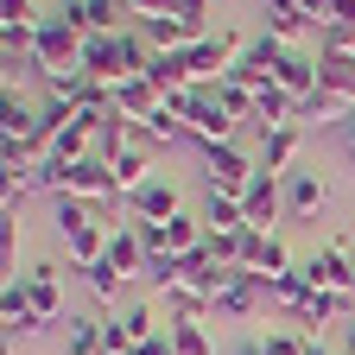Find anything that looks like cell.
<instances>
[{
  "instance_id": "4316f807",
  "label": "cell",
  "mask_w": 355,
  "mask_h": 355,
  "mask_svg": "<svg viewBox=\"0 0 355 355\" xmlns=\"http://www.w3.org/2000/svg\"><path fill=\"white\" fill-rule=\"evenodd\" d=\"M216 102L229 108L235 121H254V108H260V89H254V83H241V76H222V83H216Z\"/></svg>"
},
{
  "instance_id": "60d3db41",
  "label": "cell",
  "mask_w": 355,
  "mask_h": 355,
  "mask_svg": "<svg viewBox=\"0 0 355 355\" xmlns=\"http://www.w3.org/2000/svg\"><path fill=\"white\" fill-rule=\"evenodd\" d=\"M266 13H298V0H266Z\"/></svg>"
},
{
  "instance_id": "e0dca14e",
  "label": "cell",
  "mask_w": 355,
  "mask_h": 355,
  "mask_svg": "<svg viewBox=\"0 0 355 355\" xmlns=\"http://www.w3.org/2000/svg\"><path fill=\"white\" fill-rule=\"evenodd\" d=\"M298 159H304V127L298 121H286V127H273V133H260V171H298Z\"/></svg>"
},
{
  "instance_id": "8fae6325",
  "label": "cell",
  "mask_w": 355,
  "mask_h": 355,
  "mask_svg": "<svg viewBox=\"0 0 355 355\" xmlns=\"http://www.w3.org/2000/svg\"><path fill=\"white\" fill-rule=\"evenodd\" d=\"M324 203H330L324 171H311V165L286 171V216H292V222H318V209H324Z\"/></svg>"
},
{
  "instance_id": "b9f144b4",
  "label": "cell",
  "mask_w": 355,
  "mask_h": 355,
  "mask_svg": "<svg viewBox=\"0 0 355 355\" xmlns=\"http://www.w3.org/2000/svg\"><path fill=\"white\" fill-rule=\"evenodd\" d=\"M343 248H349V260H355V229H349V235H343Z\"/></svg>"
},
{
  "instance_id": "83f0119b",
  "label": "cell",
  "mask_w": 355,
  "mask_h": 355,
  "mask_svg": "<svg viewBox=\"0 0 355 355\" xmlns=\"http://www.w3.org/2000/svg\"><path fill=\"white\" fill-rule=\"evenodd\" d=\"M64 355H102V318H64Z\"/></svg>"
},
{
  "instance_id": "d6a6232c",
  "label": "cell",
  "mask_w": 355,
  "mask_h": 355,
  "mask_svg": "<svg viewBox=\"0 0 355 355\" xmlns=\"http://www.w3.org/2000/svg\"><path fill=\"white\" fill-rule=\"evenodd\" d=\"M83 279H89V298H96L102 311H114V298H121V286H127V279L114 273V266H108V260H102V266H89V273H83Z\"/></svg>"
},
{
  "instance_id": "5b68a950",
  "label": "cell",
  "mask_w": 355,
  "mask_h": 355,
  "mask_svg": "<svg viewBox=\"0 0 355 355\" xmlns=\"http://www.w3.org/2000/svg\"><path fill=\"white\" fill-rule=\"evenodd\" d=\"M83 64V32H70L58 13L51 19H38V44H32V70L38 76H64Z\"/></svg>"
},
{
  "instance_id": "7402d4cb",
  "label": "cell",
  "mask_w": 355,
  "mask_h": 355,
  "mask_svg": "<svg viewBox=\"0 0 355 355\" xmlns=\"http://www.w3.org/2000/svg\"><path fill=\"white\" fill-rule=\"evenodd\" d=\"M311 292H318V286H311V273H304V260L292 266V273H279V279H266V304H273V311H286V318H298Z\"/></svg>"
},
{
  "instance_id": "cb8c5ba5",
  "label": "cell",
  "mask_w": 355,
  "mask_h": 355,
  "mask_svg": "<svg viewBox=\"0 0 355 355\" xmlns=\"http://www.w3.org/2000/svg\"><path fill=\"white\" fill-rule=\"evenodd\" d=\"M197 216H203V229H209V235H248V209H241V197H222V191H209Z\"/></svg>"
},
{
  "instance_id": "1f68e13d",
  "label": "cell",
  "mask_w": 355,
  "mask_h": 355,
  "mask_svg": "<svg viewBox=\"0 0 355 355\" xmlns=\"http://www.w3.org/2000/svg\"><path fill=\"white\" fill-rule=\"evenodd\" d=\"M89 7V32H127L133 13H127V0H83Z\"/></svg>"
},
{
  "instance_id": "484cf974",
  "label": "cell",
  "mask_w": 355,
  "mask_h": 355,
  "mask_svg": "<svg viewBox=\"0 0 355 355\" xmlns=\"http://www.w3.org/2000/svg\"><path fill=\"white\" fill-rule=\"evenodd\" d=\"M108 266H114L121 279L146 273V241H140V229H133V222H121V229H114V241H108Z\"/></svg>"
},
{
  "instance_id": "74e56055",
  "label": "cell",
  "mask_w": 355,
  "mask_h": 355,
  "mask_svg": "<svg viewBox=\"0 0 355 355\" xmlns=\"http://www.w3.org/2000/svg\"><path fill=\"white\" fill-rule=\"evenodd\" d=\"M343 146H349V159H355V114L343 121Z\"/></svg>"
},
{
  "instance_id": "d4e9b609",
  "label": "cell",
  "mask_w": 355,
  "mask_h": 355,
  "mask_svg": "<svg viewBox=\"0 0 355 355\" xmlns=\"http://www.w3.org/2000/svg\"><path fill=\"white\" fill-rule=\"evenodd\" d=\"M146 83L159 89L165 102H178L184 89H197V83H191V64H184V51H159V58H153V70H146Z\"/></svg>"
},
{
  "instance_id": "d6986e66",
  "label": "cell",
  "mask_w": 355,
  "mask_h": 355,
  "mask_svg": "<svg viewBox=\"0 0 355 355\" xmlns=\"http://www.w3.org/2000/svg\"><path fill=\"white\" fill-rule=\"evenodd\" d=\"M153 146L140 140V133H133V140L114 153V184H121V197H133V191H140V184H153Z\"/></svg>"
},
{
  "instance_id": "30bf717a",
  "label": "cell",
  "mask_w": 355,
  "mask_h": 355,
  "mask_svg": "<svg viewBox=\"0 0 355 355\" xmlns=\"http://www.w3.org/2000/svg\"><path fill=\"white\" fill-rule=\"evenodd\" d=\"M304 273H311V286H318V292H343V298H355V260H349L343 241L318 248V254L304 260Z\"/></svg>"
},
{
  "instance_id": "ffe728a7",
  "label": "cell",
  "mask_w": 355,
  "mask_h": 355,
  "mask_svg": "<svg viewBox=\"0 0 355 355\" xmlns=\"http://www.w3.org/2000/svg\"><path fill=\"white\" fill-rule=\"evenodd\" d=\"M318 89L355 102V51H336V44H318Z\"/></svg>"
},
{
  "instance_id": "277c9868",
  "label": "cell",
  "mask_w": 355,
  "mask_h": 355,
  "mask_svg": "<svg viewBox=\"0 0 355 355\" xmlns=\"http://www.w3.org/2000/svg\"><path fill=\"white\" fill-rule=\"evenodd\" d=\"M241 51H248V38L235 32V26H216L209 38H197V44H184V64H191V83H222L235 64H241Z\"/></svg>"
},
{
  "instance_id": "52a82bcc",
  "label": "cell",
  "mask_w": 355,
  "mask_h": 355,
  "mask_svg": "<svg viewBox=\"0 0 355 355\" xmlns=\"http://www.w3.org/2000/svg\"><path fill=\"white\" fill-rule=\"evenodd\" d=\"M235 266H241V273H254V279H279V273H292L298 260L286 254V241H279L273 229H248V235H241V260H235Z\"/></svg>"
},
{
  "instance_id": "ab89813d",
  "label": "cell",
  "mask_w": 355,
  "mask_h": 355,
  "mask_svg": "<svg viewBox=\"0 0 355 355\" xmlns=\"http://www.w3.org/2000/svg\"><path fill=\"white\" fill-rule=\"evenodd\" d=\"M229 355H266V343H235Z\"/></svg>"
},
{
  "instance_id": "8992f818",
  "label": "cell",
  "mask_w": 355,
  "mask_h": 355,
  "mask_svg": "<svg viewBox=\"0 0 355 355\" xmlns=\"http://www.w3.org/2000/svg\"><path fill=\"white\" fill-rule=\"evenodd\" d=\"M254 171H260V159H248L235 140L203 146V184H209V191H222V197H241V191L254 184Z\"/></svg>"
},
{
  "instance_id": "7a4b0ae2",
  "label": "cell",
  "mask_w": 355,
  "mask_h": 355,
  "mask_svg": "<svg viewBox=\"0 0 355 355\" xmlns=\"http://www.w3.org/2000/svg\"><path fill=\"white\" fill-rule=\"evenodd\" d=\"M38 184L51 191V197H76V203H96V209H108V203H127L121 197V184H114V165L108 159H76V165H44L38 171Z\"/></svg>"
},
{
  "instance_id": "ba28073f",
  "label": "cell",
  "mask_w": 355,
  "mask_h": 355,
  "mask_svg": "<svg viewBox=\"0 0 355 355\" xmlns=\"http://www.w3.org/2000/svg\"><path fill=\"white\" fill-rule=\"evenodd\" d=\"M127 216L133 222H171V216H184V191H178V178H153V184H140L127 197Z\"/></svg>"
},
{
  "instance_id": "f546056e",
  "label": "cell",
  "mask_w": 355,
  "mask_h": 355,
  "mask_svg": "<svg viewBox=\"0 0 355 355\" xmlns=\"http://www.w3.org/2000/svg\"><path fill=\"white\" fill-rule=\"evenodd\" d=\"M38 19H0V58H32Z\"/></svg>"
},
{
  "instance_id": "6da1fadb",
  "label": "cell",
  "mask_w": 355,
  "mask_h": 355,
  "mask_svg": "<svg viewBox=\"0 0 355 355\" xmlns=\"http://www.w3.org/2000/svg\"><path fill=\"white\" fill-rule=\"evenodd\" d=\"M114 229H121V222H108V209L76 203V197H58V235H64V260L76 266V273H89V266L108 260Z\"/></svg>"
},
{
  "instance_id": "836d02e7",
  "label": "cell",
  "mask_w": 355,
  "mask_h": 355,
  "mask_svg": "<svg viewBox=\"0 0 355 355\" xmlns=\"http://www.w3.org/2000/svg\"><path fill=\"white\" fill-rule=\"evenodd\" d=\"M311 26H318V19H311L304 7H298V13H266V32H273V38H286V44H298Z\"/></svg>"
},
{
  "instance_id": "4dcf8cb0",
  "label": "cell",
  "mask_w": 355,
  "mask_h": 355,
  "mask_svg": "<svg viewBox=\"0 0 355 355\" xmlns=\"http://www.w3.org/2000/svg\"><path fill=\"white\" fill-rule=\"evenodd\" d=\"M165 330H171V349H178V355H216V343H209V330H203V324L165 318Z\"/></svg>"
},
{
  "instance_id": "44dd1931",
  "label": "cell",
  "mask_w": 355,
  "mask_h": 355,
  "mask_svg": "<svg viewBox=\"0 0 355 355\" xmlns=\"http://www.w3.org/2000/svg\"><path fill=\"white\" fill-rule=\"evenodd\" d=\"M349 311H355V298H343V292H311V298H304V311H298L292 324H298L304 336H318L324 324H343Z\"/></svg>"
},
{
  "instance_id": "2e32d148",
  "label": "cell",
  "mask_w": 355,
  "mask_h": 355,
  "mask_svg": "<svg viewBox=\"0 0 355 355\" xmlns=\"http://www.w3.org/2000/svg\"><path fill=\"white\" fill-rule=\"evenodd\" d=\"M83 70L96 76L102 89H114L127 76V64H121V32H89L83 38Z\"/></svg>"
},
{
  "instance_id": "5bb4252c",
  "label": "cell",
  "mask_w": 355,
  "mask_h": 355,
  "mask_svg": "<svg viewBox=\"0 0 355 355\" xmlns=\"http://www.w3.org/2000/svg\"><path fill=\"white\" fill-rule=\"evenodd\" d=\"M159 108H165V96H159L146 76H121V83H114V114H121L127 127H146Z\"/></svg>"
},
{
  "instance_id": "f35d334b",
  "label": "cell",
  "mask_w": 355,
  "mask_h": 355,
  "mask_svg": "<svg viewBox=\"0 0 355 355\" xmlns=\"http://www.w3.org/2000/svg\"><path fill=\"white\" fill-rule=\"evenodd\" d=\"M343 355H355V318L343 324Z\"/></svg>"
},
{
  "instance_id": "603a6c76",
  "label": "cell",
  "mask_w": 355,
  "mask_h": 355,
  "mask_svg": "<svg viewBox=\"0 0 355 355\" xmlns=\"http://www.w3.org/2000/svg\"><path fill=\"white\" fill-rule=\"evenodd\" d=\"M0 140L7 146H32L38 140V108L19 96H0Z\"/></svg>"
},
{
  "instance_id": "ac0fdd59",
  "label": "cell",
  "mask_w": 355,
  "mask_h": 355,
  "mask_svg": "<svg viewBox=\"0 0 355 355\" xmlns=\"http://www.w3.org/2000/svg\"><path fill=\"white\" fill-rule=\"evenodd\" d=\"M19 279H26V292H32V304H38V318L58 324V318H64V273H58L51 260H38V266H26Z\"/></svg>"
},
{
  "instance_id": "3957f363",
  "label": "cell",
  "mask_w": 355,
  "mask_h": 355,
  "mask_svg": "<svg viewBox=\"0 0 355 355\" xmlns=\"http://www.w3.org/2000/svg\"><path fill=\"white\" fill-rule=\"evenodd\" d=\"M171 108H178V121H184V133H191L197 146H222V140H235V114L216 102V83L184 89V96H178Z\"/></svg>"
},
{
  "instance_id": "7bdbcfd3",
  "label": "cell",
  "mask_w": 355,
  "mask_h": 355,
  "mask_svg": "<svg viewBox=\"0 0 355 355\" xmlns=\"http://www.w3.org/2000/svg\"><path fill=\"white\" fill-rule=\"evenodd\" d=\"M127 7H133V0H127Z\"/></svg>"
},
{
  "instance_id": "f1b7e54d",
  "label": "cell",
  "mask_w": 355,
  "mask_h": 355,
  "mask_svg": "<svg viewBox=\"0 0 355 355\" xmlns=\"http://www.w3.org/2000/svg\"><path fill=\"white\" fill-rule=\"evenodd\" d=\"M133 133H140L146 146H171V140H191V133H184V121H178V108H171V102H165V108H159V114H153L146 127H133Z\"/></svg>"
},
{
  "instance_id": "e575fe53",
  "label": "cell",
  "mask_w": 355,
  "mask_h": 355,
  "mask_svg": "<svg viewBox=\"0 0 355 355\" xmlns=\"http://www.w3.org/2000/svg\"><path fill=\"white\" fill-rule=\"evenodd\" d=\"M171 13H178V19H184V32H191V44L216 32V26H209V0H178V7H171Z\"/></svg>"
},
{
  "instance_id": "9c48e42d",
  "label": "cell",
  "mask_w": 355,
  "mask_h": 355,
  "mask_svg": "<svg viewBox=\"0 0 355 355\" xmlns=\"http://www.w3.org/2000/svg\"><path fill=\"white\" fill-rule=\"evenodd\" d=\"M241 209H248V229H273L286 216V178L279 171H254V184L241 191Z\"/></svg>"
},
{
  "instance_id": "9a60e30c",
  "label": "cell",
  "mask_w": 355,
  "mask_h": 355,
  "mask_svg": "<svg viewBox=\"0 0 355 355\" xmlns=\"http://www.w3.org/2000/svg\"><path fill=\"white\" fill-rule=\"evenodd\" d=\"M273 83L286 89V96L304 108L311 96H318V51H304V44H292V51L279 58V70H273Z\"/></svg>"
},
{
  "instance_id": "7c38bea8",
  "label": "cell",
  "mask_w": 355,
  "mask_h": 355,
  "mask_svg": "<svg viewBox=\"0 0 355 355\" xmlns=\"http://www.w3.org/2000/svg\"><path fill=\"white\" fill-rule=\"evenodd\" d=\"M260 304H266V279H254V273H241V266H235V279L216 292V318H229V324H248Z\"/></svg>"
},
{
  "instance_id": "8d00e7d4",
  "label": "cell",
  "mask_w": 355,
  "mask_h": 355,
  "mask_svg": "<svg viewBox=\"0 0 355 355\" xmlns=\"http://www.w3.org/2000/svg\"><path fill=\"white\" fill-rule=\"evenodd\" d=\"M0 19H38L32 0H0Z\"/></svg>"
},
{
  "instance_id": "4fadbf2b",
  "label": "cell",
  "mask_w": 355,
  "mask_h": 355,
  "mask_svg": "<svg viewBox=\"0 0 355 355\" xmlns=\"http://www.w3.org/2000/svg\"><path fill=\"white\" fill-rule=\"evenodd\" d=\"M0 324H7V343H13V336H38V330H44V318H38V304H32V292H26V279H19V273L0 286Z\"/></svg>"
},
{
  "instance_id": "d590c367",
  "label": "cell",
  "mask_w": 355,
  "mask_h": 355,
  "mask_svg": "<svg viewBox=\"0 0 355 355\" xmlns=\"http://www.w3.org/2000/svg\"><path fill=\"white\" fill-rule=\"evenodd\" d=\"M133 355H178V349H171V330H159V336H146V343H140V349H133Z\"/></svg>"
}]
</instances>
